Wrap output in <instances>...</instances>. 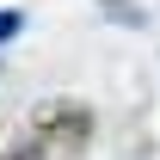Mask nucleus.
Returning <instances> with one entry per match:
<instances>
[{"label":"nucleus","instance_id":"f257e3e1","mask_svg":"<svg viewBox=\"0 0 160 160\" xmlns=\"http://www.w3.org/2000/svg\"><path fill=\"white\" fill-rule=\"evenodd\" d=\"M12 31H19V19H6V12H0V37H12Z\"/></svg>","mask_w":160,"mask_h":160}]
</instances>
